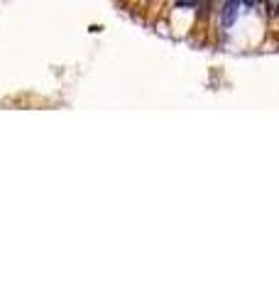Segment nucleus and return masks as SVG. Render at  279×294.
Returning <instances> with one entry per match:
<instances>
[{
  "label": "nucleus",
  "mask_w": 279,
  "mask_h": 294,
  "mask_svg": "<svg viewBox=\"0 0 279 294\" xmlns=\"http://www.w3.org/2000/svg\"><path fill=\"white\" fill-rule=\"evenodd\" d=\"M238 7H240V0H228L223 7V27H230L235 20H238Z\"/></svg>",
  "instance_id": "f257e3e1"
},
{
  "label": "nucleus",
  "mask_w": 279,
  "mask_h": 294,
  "mask_svg": "<svg viewBox=\"0 0 279 294\" xmlns=\"http://www.w3.org/2000/svg\"><path fill=\"white\" fill-rule=\"evenodd\" d=\"M267 7H270V12L275 15V12H279V0H267Z\"/></svg>",
  "instance_id": "f03ea898"
}]
</instances>
